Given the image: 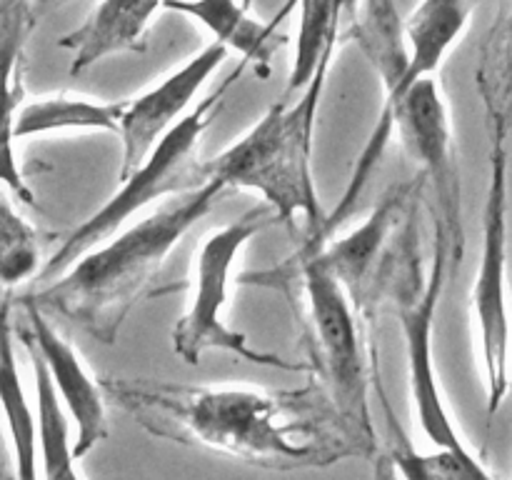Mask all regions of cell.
<instances>
[{"instance_id": "cell-23", "label": "cell", "mask_w": 512, "mask_h": 480, "mask_svg": "<svg viewBox=\"0 0 512 480\" xmlns=\"http://www.w3.org/2000/svg\"><path fill=\"white\" fill-rule=\"evenodd\" d=\"M40 273L38 230L0 193V285H20Z\"/></svg>"}, {"instance_id": "cell-15", "label": "cell", "mask_w": 512, "mask_h": 480, "mask_svg": "<svg viewBox=\"0 0 512 480\" xmlns=\"http://www.w3.org/2000/svg\"><path fill=\"white\" fill-rule=\"evenodd\" d=\"M165 10L188 15L203 25L215 43L240 53L245 65H255L260 78L270 75V63L275 53L285 45V35L275 23L255 18L245 0H165Z\"/></svg>"}, {"instance_id": "cell-4", "label": "cell", "mask_w": 512, "mask_h": 480, "mask_svg": "<svg viewBox=\"0 0 512 480\" xmlns=\"http://www.w3.org/2000/svg\"><path fill=\"white\" fill-rule=\"evenodd\" d=\"M393 135H398L405 153L420 165V178H423V185H428L435 200V235L448 248L450 273H458L465 255L463 180H460L450 105L435 75L418 80L393 105L390 113L380 115L355 160V168L338 205L333 213L325 215L323 238L328 240L333 230L350 218Z\"/></svg>"}, {"instance_id": "cell-13", "label": "cell", "mask_w": 512, "mask_h": 480, "mask_svg": "<svg viewBox=\"0 0 512 480\" xmlns=\"http://www.w3.org/2000/svg\"><path fill=\"white\" fill-rule=\"evenodd\" d=\"M35 23L38 13L30 0H0V185L28 205L35 203V195L15 153V115L23 105L20 63Z\"/></svg>"}, {"instance_id": "cell-1", "label": "cell", "mask_w": 512, "mask_h": 480, "mask_svg": "<svg viewBox=\"0 0 512 480\" xmlns=\"http://www.w3.org/2000/svg\"><path fill=\"white\" fill-rule=\"evenodd\" d=\"M100 388L105 400L155 438L230 455L260 470H318L360 455L318 383L260 390L108 375Z\"/></svg>"}, {"instance_id": "cell-22", "label": "cell", "mask_w": 512, "mask_h": 480, "mask_svg": "<svg viewBox=\"0 0 512 480\" xmlns=\"http://www.w3.org/2000/svg\"><path fill=\"white\" fill-rule=\"evenodd\" d=\"M475 80L485 110L500 113L512 123V0L500 5L498 20L480 50Z\"/></svg>"}, {"instance_id": "cell-21", "label": "cell", "mask_w": 512, "mask_h": 480, "mask_svg": "<svg viewBox=\"0 0 512 480\" xmlns=\"http://www.w3.org/2000/svg\"><path fill=\"white\" fill-rule=\"evenodd\" d=\"M23 340V338H20ZM28 348L35 378V420H38V478L40 480H83L75 458L70 423L55 385L45 370L38 350L23 340Z\"/></svg>"}, {"instance_id": "cell-14", "label": "cell", "mask_w": 512, "mask_h": 480, "mask_svg": "<svg viewBox=\"0 0 512 480\" xmlns=\"http://www.w3.org/2000/svg\"><path fill=\"white\" fill-rule=\"evenodd\" d=\"M165 0H100L80 28L58 40L73 53L70 75H80L118 53H143L155 13Z\"/></svg>"}, {"instance_id": "cell-27", "label": "cell", "mask_w": 512, "mask_h": 480, "mask_svg": "<svg viewBox=\"0 0 512 480\" xmlns=\"http://www.w3.org/2000/svg\"><path fill=\"white\" fill-rule=\"evenodd\" d=\"M0 480H5V478H3V475H0Z\"/></svg>"}, {"instance_id": "cell-2", "label": "cell", "mask_w": 512, "mask_h": 480, "mask_svg": "<svg viewBox=\"0 0 512 480\" xmlns=\"http://www.w3.org/2000/svg\"><path fill=\"white\" fill-rule=\"evenodd\" d=\"M223 193L225 188L218 180H205L173 200H163L140 220L123 225L108 240L80 255L28 298L40 310L75 323L90 338L113 345L168 255L213 210Z\"/></svg>"}, {"instance_id": "cell-24", "label": "cell", "mask_w": 512, "mask_h": 480, "mask_svg": "<svg viewBox=\"0 0 512 480\" xmlns=\"http://www.w3.org/2000/svg\"><path fill=\"white\" fill-rule=\"evenodd\" d=\"M373 480H403L400 478L398 468H395L393 460H390V455L385 453V450H378V453H375Z\"/></svg>"}, {"instance_id": "cell-11", "label": "cell", "mask_w": 512, "mask_h": 480, "mask_svg": "<svg viewBox=\"0 0 512 480\" xmlns=\"http://www.w3.org/2000/svg\"><path fill=\"white\" fill-rule=\"evenodd\" d=\"M225 58H228V48L210 40L180 68L170 70L148 90L125 100L118 130L120 143H123V160L118 170L120 180L133 173L140 160L150 153V148L193 108L200 88L208 83L210 75L223 65Z\"/></svg>"}, {"instance_id": "cell-5", "label": "cell", "mask_w": 512, "mask_h": 480, "mask_svg": "<svg viewBox=\"0 0 512 480\" xmlns=\"http://www.w3.org/2000/svg\"><path fill=\"white\" fill-rule=\"evenodd\" d=\"M318 235H308L298 253L300 305H303L308 373L315 375L330 410L360 455L375 458V433L370 388L378 363L370 360L368 323L360 318L353 300L323 265Z\"/></svg>"}, {"instance_id": "cell-9", "label": "cell", "mask_w": 512, "mask_h": 480, "mask_svg": "<svg viewBox=\"0 0 512 480\" xmlns=\"http://www.w3.org/2000/svg\"><path fill=\"white\" fill-rule=\"evenodd\" d=\"M450 258L443 240L435 235L433 258L428 273H423L420 250L405 260L400 273L395 275L388 295L398 305V323L405 345V368H408V390L413 403V418L420 433L435 448L455 450V453H473L460 435L443 388H440L438 368H435V315L440 298L450 278Z\"/></svg>"}, {"instance_id": "cell-17", "label": "cell", "mask_w": 512, "mask_h": 480, "mask_svg": "<svg viewBox=\"0 0 512 480\" xmlns=\"http://www.w3.org/2000/svg\"><path fill=\"white\" fill-rule=\"evenodd\" d=\"M473 8L475 0H420L418 8L405 20L408 73H405L400 98L418 80L438 73L443 60L448 58L450 50L455 48V43L468 30L470 18H473Z\"/></svg>"}, {"instance_id": "cell-10", "label": "cell", "mask_w": 512, "mask_h": 480, "mask_svg": "<svg viewBox=\"0 0 512 480\" xmlns=\"http://www.w3.org/2000/svg\"><path fill=\"white\" fill-rule=\"evenodd\" d=\"M423 188V178L395 185L350 233L318 243L323 265L343 285L368 325L375 305L388 295L398 270L420 250L418 200Z\"/></svg>"}, {"instance_id": "cell-6", "label": "cell", "mask_w": 512, "mask_h": 480, "mask_svg": "<svg viewBox=\"0 0 512 480\" xmlns=\"http://www.w3.org/2000/svg\"><path fill=\"white\" fill-rule=\"evenodd\" d=\"M248 65L240 60L238 68L205 98H200L158 143L150 148V153L140 160L133 173L120 180V188L95 210L93 215L83 220L68 238L60 243L53 258L40 268L43 278L63 273L70 263L95 248L98 243L108 240L110 235L118 233L130 218H138L150 205L163 203L170 195H180L185 190H193L195 185L203 183L200 178V160L198 148L205 130L213 123L215 110L223 105L225 93L235 85V80L245 73Z\"/></svg>"}, {"instance_id": "cell-18", "label": "cell", "mask_w": 512, "mask_h": 480, "mask_svg": "<svg viewBox=\"0 0 512 480\" xmlns=\"http://www.w3.org/2000/svg\"><path fill=\"white\" fill-rule=\"evenodd\" d=\"M125 100L85 98L73 93L40 95L20 105L15 140L50 133H115L120 130Z\"/></svg>"}, {"instance_id": "cell-19", "label": "cell", "mask_w": 512, "mask_h": 480, "mask_svg": "<svg viewBox=\"0 0 512 480\" xmlns=\"http://www.w3.org/2000/svg\"><path fill=\"white\" fill-rule=\"evenodd\" d=\"M13 325H10L8 305L0 308V413L5 418L10 445H13L15 480L38 478V420L25 395L15 363Z\"/></svg>"}, {"instance_id": "cell-20", "label": "cell", "mask_w": 512, "mask_h": 480, "mask_svg": "<svg viewBox=\"0 0 512 480\" xmlns=\"http://www.w3.org/2000/svg\"><path fill=\"white\" fill-rule=\"evenodd\" d=\"M375 390H378L380 408L385 415V428H388V440H385V453L390 455L393 465L398 468L403 480H495L493 475L485 470L475 453H455V450L435 448L430 453L418 450L403 425L395 418L393 408H390L388 393H385L380 375L375 373L373 380Z\"/></svg>"}, {"instance_id": "cell-8", "label": "cell", "mask_w": 512, "mask_h": 480, "mask_svg": "<svg viewBox=\"0 0 512 480\" xmlns=\"http://www.w3.org/2000/svg\"><path fill=\"white\" fill-rule=\"evenodd\" d=\"M273 213L268 205L245 210L240 218L213 228L198 245L193 258V275H190V293L185 300V310L173 328V350L183 363L198 365L205 353H230L248 363L263 368L288 370L300 373L308 370L305 363H290L280 355L255 348L248 335L235 330L225 320V310L230 303V285L238 260L245 245L270 223Z\"/></svg>"}, {"instance_id": "cell-12", "label": "cell", "mask_w": 512, "mask_h": 480, "mask_svg": "<svg viewBox=\"0 0 512 480\" xmlns=\"http://www.w3.org/2000/svg\"><path fill=\"white\" fill-rule=\"evenodd\" d=\"M23 305L28 328L20 330V338L28 340L43 358L55 393L68 418L75 423V458L83 460L100 440L108 438V413H105V393L100 380L83 363L78 348L55 330V325L45 318L33 300L25 298Z\"/></svg>"}, {"instance_id": "cell-26", "label": "cell", "mask_w": 512, "mask_h": 480, "mask_svg": "<svg viewBox=\"0 0 512 480\" xmlns=\"http://www.w3.org/2000/svg\"><path fill=\"white\" fill-rule=\"evenodd\" d=\"M245 3H248V5H253V0H245Z\"/></svg>"}, {"instance_id": "cell-3", "label": "cell", "mask_w": 512, "mask_h": 480, "mask_svg": "<svg viewBox=\"0 0 512 480\" xmlns=\"http://www.w3.org/2000/svg\"><path fill=\"white\" fill-rule=\"evenodd\" d=\"M328 55L315 70L303 95L288 103H273L245 130L235 143L215 158L200 160V178L218 180L225 190L240 188L260 195L275 220L295 225V218L308 223V235L323 240V205L313 173L315 118L325 93L330 65Z\"/></svg>"}, {"instance_id": "cell-7", "label": "cell", "mask_w": 512, "mask_h": 480, "mask_svg": "<svg viewBox=\"0 0 512 480\" xmlns=\"http://www.w3.org/2000/svg\"><path fill=\"white\" fill-rule=\"evenodd\" d=\"M488 118V190L483 203V243L478 273L470 288V320L478 343L485 383V410L495 418L510 393L512 313L508 288V133L510 123L500 113Z\"/></svg>"}, {"instance_id": "cell-16", "label": "cell", "mask_w": 512, "mask_h": 480, "mask_svg": "<svg viewBox=\"0 0 512 480\" xmlns=\"http://www.w3.org/2000/svg\"><path fill=\"white\" fill-rule=\"evenodd\" d=\"M350 25L345 38L355 40L360 53L370 63L383 85V110L388 113L403 93L408 73V40L405 20L400 18L395 0H350Z\"/></svg>"}, {"instance_id": "cell-25", "label": "cell", "mask_w": 512, "mask_h": 480, "mask_svg": "<svg viewBox=\"0 0 512 480\" xmlns=\"http://www.w3.org/2000/svg\"><path fill=\"white\" fill-rule=\"evenodd\" d=\"M33 5H63L68 3V0H30Z\"/></svg>"}]
</instances>
